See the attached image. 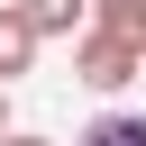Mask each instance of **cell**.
Here are the masks:
<instances>
[{
    "mask_svg": "<svg viewBox=\"0 0 146 146\" xmlns=\"http://www.w3.org/2000/svg\"><path fill=\"white\" fill-rule=\"evenodd\" d=\"M0 146H55V137H27V128H0Z\"/></svg>",
    "mask_w": 146,
    "mask_h": 146,
    "instance_id": "obj_6",
    "label": "cell"
},
{
    "mask_svg": "<svg viewBox=\"0 0 146 146\" xmlns=\"http://www.w3.org/2000/svg\"><path fill=\"white\" fill-rule=\"evenodd\" d=\"M36 46H46V36L27 27V9H18V0H0V82H18V73L36 64Z\"/></svg>",
    "mask_w": 146,
    "mask_h": 146,
    "instance_id": "obj_2",
    "label": "cell"
},
{
    "mask_svg": "<svg viewBox=\"0 0 146 146\" xmlns=\"http://www.w3.org/2000/svg\"><path fill=\"white\" fill-rule=\"evenodd\" d=\"M18 9H27V27H36V36H73V27L91 18V0H18Z\"/></svg>",
    "mask_w": 146,
    "mask_h": 146,
    "instance_id": "obj_3",
    "label": "cell"
},
{
    "mask_svg": "<svg viewBox=\"0 0 146 146\" xmlns=\"http://www.w3.org/2000/svg\"><path fill=\"white\" fill-rule=\"evenodd\" d=\"M137 73H146L137 36H119V27H82V36H73V82H91V91H119V82H137Z\"/></svg>",
    "mask_w": 146,
    "mask_h": 146,
    "instance_id": "obj_1",
    "label": "cell"
},
{
    "mask_svg": "<svg viewBox=\"0 0 146 146\" xmlns=\"http://www.w3.org/2000/svg\"><path fill=\"white\" fill-rule=\"evenodd\" d=\"M0 128H9V82H0Z\"/></svg>",
    "mask_w": 146,
    "mask_h": 146,
    "instance_id": "obj_7",
    "label": "cell"
},
{
    "mask_svg": "<svg viewBox=\"0 0 146 146\" xmlns=\"http://www.w3.org/2000/svg\"><path fill=\"white\" fill-rule=\"evenodd\" d=\"M137 55H146V36H137Z\"/></svg>",
    "mask_w": 146,
    "mask_h": 146,
    "instance_id": "obj_8",
    "label": "cell"
},
{
    "mask_svg": "<svg viewBox=\"0 0 146 146\" xmlns=\"http://www.w3.org/2000/svg\"><path fill=\"white\" fill-rule=\"evenodd\" d=\"M73 146H146V119H137V110H110V119H91Z\"/></svg>",
    "mask_w": 146,
    "mask_h": 146,
    "instance_id": "obj_4",
    "label": "cell"
},
{
    "mask_svg": "<svg viewBox=\"0 0 146 146\" xmlns=\"http://www.w3.org/2000/svg\"><path fill=\"white\" fill-rule=\"evenodd\" d=\"M91 27H119V36H146V0H91Z\"/></svg>",
    "mask_w": 146,
    "mask_h": 146,
    "instance_id": "obj_5",
    "label": "cell"
}]
</instances>
